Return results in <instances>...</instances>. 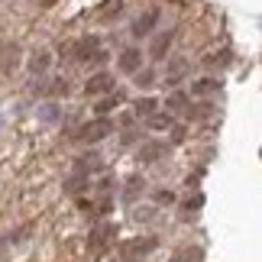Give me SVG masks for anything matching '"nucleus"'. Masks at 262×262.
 I'll return each mask as SVG.
<instances>
[{
	"label": "nucleus",
	"mask_w": 262,
	"mask_h": 262,
	"mask_svg": "<svg viewBox=\"0 0 262 262\" xmlns=\"http://www.w3.org/2000/svg\"><path fill=\"white\" fill-rule=\"evenodd\" d=\"M110 239H117V227L114 224H100V227L91 230V246L94 249H104Z\"/></svg>",
	"instance_id": "0eeeda50"
},
{
	"label": "nucleus",
	"mask_w": 262,
	"mask_h": 262,
	"mask_svg": "<svg viewBox=\"0 0 262 262\" xmlns=\"http://www.w3.org/2000/svg\"><path fill=\"white\" fill-rule=\"evenodd\" d=\"M156 243H159L156 236L129 239V243H123V246H120V256H123V259H129V262H139V259H143L146 253H152V249H156Z\"/></svg>",
	"instance_id": "7ed1b4c3"
},
{
	"label": "nucleus",
	"mask_w": 262,
	"mask_h": 262,
	"mask_svg": "<svg viewBox=\"0 0 262 262\" xmlns=\"http://www.w3.org/2000/svg\"><path fill=\"white\" fill-rule=\"evenodd\" d=\"M165 107H168V110H175V114H181V110H188V94H185V91H175V94H168Z\"/></svg>",
	"instance_id": "dca6fc26"
},
{
	"label": "nucleus",
	"mask_w": 262,
	"mask_h": 262,
	"mask_svg": "<svg viewBox=\"0 0 262 262\" xmlns=\"http://www.w3.org/2000/svg\"><path fill=\"white\" fill-rule=\"evenodd\" d=\"M159 19H162V10H146L143 16H136V19H133V26H129V36H133V39L149 36V33H152V29L159 26Z\"/></svg>",
	"instance_id": "20e7f679"
},
{
	"label": "nucleus",
	"mask_w": 262,
	"mask_h": 262,
	"mask_svg": "<svg viewBox=\"0 0 262 262\" xmlns=\"http://www.w3.org/2000/svg\"><path fill=\"white\" fill-rule=\"evenodd\" d=\"M72 55H75V62H84V65L107 62V52H104V46H100V36H81L72 46Z\"/></svg>",
	"instance_id": "f257e3e1"
},
{
	"label": "nucleus",
	"mask_w": 262,
	"mask_h": 262,
	"mask_svg": "<svg viewBox=\"0 0 262 262\" xmlns=\"http://www.w3.org/2000/svg\"><path fill=\"white\" fill-rule=\"evenodd\" d=\"M191 91H194V97H207V94H214V91H220V81L217 78H198Z\"/></svg>",
	"instance_id": "ddd939ff"
},
{
	"label": "nucleus",
	"mask_w": 262,
	"mask_h": 262,
	"mask_svg": "<svg viewBox=\"0 0 262 262\" xmlns=\"http://www.w3.org/2000/svg\"><path fill=\"white\" fill-rule=\"evenodd\" d=\"M201 259H204V249L201 246H185L175 253V262H201Z\"/></svg>",
	"instance_id": "2eb2a0df"
},
{
	"label": "nucleus",
	"mask_w": 262,
	"mask_h": 262,
	"mask_svg": "<svg viewBox=\"0 0 262 262\" xmlns=\"http://www.w3.org/2000/svg\"><path fill=\"white\" fill-rule=\"evenodd\" d=\"M49 62H52L49 49H39V52H33V58H29V72H33V75H42V72H49Z\"/></svg>",
	"instance_id": "9d476101"
},
{
	"label": "nucleus",
	"mask_w": 262,
	"mask_h": 262,
	"mask_svg": "<svg viewBox=\"0 0 262 262\" xmlns=\"http://www.w3.org/2000/svg\"><path fill=\"white\" fill-rule=\"evenodd\" d=\"M172 42H175V33L156 36V39H152V58H165V52L172 49Z\"/></svg>",
	"instance_id": "9b49d317"
},
{
	"label": "nucleus",
	"mask_w": 262,
	"mask_h": 262,
	"mask_svg": "<svg viewBox=\"0 0 262 262\" xmlns=\"http://www.w3.org/2000/svg\"><path fill=\"white\" fill-rule=\"evenodd\" d=\"M110 133H114V123H110L107 117H97V120H91V123H84L78 129V139H81V143H100V139H107Z\"/></svg>",
	"instance_id": "f03ea898"
},
{
	"label": "nucleus",
	"mask_w": 262,
	"mask_h": 262,
	"mask_svg": "<svg viewBox=\"0 0 262 262\" xmlns=\"http://www.w3.org/2000/svg\"><path fill=\"white\" fill-rule=\"evenodd\" d=\"M117 62H120V72L133 75V72H139V62H143V52H139V49H123Z\"/></svg>",
	"instance_id": "6e6552de"
},
{
	"label": "nucleus",
	"mask_w": 262,
	"mask_h": 262,
	"mask_svg": "<svg viewBox=\"0 0 262 262\" xmlns=\"http://www.w3.org/2000/svg\"><path fill=\"white\" fill-rule=\"evenodd\" d=\"M133 75H136V84H139V88H149V84H152V78H156L149 68H143V72H133Z\"/></svg>",
	"instance_id": "412c9836"
},
{
	"label": "nucleus",
	"mask_w": 262,
	"mask_h": 262,
	"mask_svg": "<svg viewBox=\"0 0 262 262\" xmlns=\"http://www.w3.org/2000/svg\"><path fill=\"white\" fill-rule=\"evenodd\" d=\"M146 123L152 126V129H168V126H172V114H168V117H156V114H149V117H146Z\"/></svg>",
	"instance_id": "aec40b11"
},
{
	"label": "nucleus",
	"mask_w": 262,
	"mask_h": 262,
	"mask_svg": "<svg viewBox=\"0 0 262 262\" xmlns=\"http://www.w3.org/2000/svg\"><path fill=\"white\" fill-rule=\"evenodd\" d=\"M156 107H159V104H156L152 97H139V100H136V114H139V117H149V114H156Z\"/></svg>",
	"instance_id": "6ab92c4d"
},
{
	"label": "nucleus",
	"mask_w": 262,
	"mask_h": 262,
	"mask_svg": "<svg viewBox=\"0 0 262 262\" xmlns=\"http://www.w3.org/2000/svg\"><path fill=\"white\" fill-rule=\"evenodd\" d=\"M88 185H91V178H88V175H81V172H75L72 178L65 181V191H68V194H81Z\"/></svg>",
	"instance_id": "4468645a"
},
{
	"label": "nucleus",
	"mask_w": 262,
	"mask_h": 262,
	"mask_svg": "<svg viewBox=\"0 0 262 262\" xmlns=\"http://www.w3.org/2000/svg\"><path fill=\"white\" fill-rule=\"evenodd\" d=\"M84 91H88V97L110 94V91H114V75H110V72H97V75H91L88 81H84Z\"/></svg>",
	"instance_id": "39448f33"
},
{
	"label": "nucleus",
	"mask_w": 262,
	"mask_h": 262,
	"mask_svg": "<svg viewBox=\"0 0 262 262\" xmlns=\"http://www.w3.org/2000/svg\"><path fill=\"white\" fill-rule=\"evenodd\" d=\"M139 188H143V181H139V178H129V181H126V201H133Z\"/></svg>",
	"instance_id": "4be33fe9"
},
{
	"label": "nucleus",
	"mask_w": 262,
	"mask_h": 262,
	"mask_svg": "<svg viewBox=\"0 0 262 262\" xmlns=\"http://www.w3.org/2000/svg\"><path fill=\"white\" fill-rule=\"evenodd\" d=\"M42 94H55V97H62V94H68V81H65V78H55V81H49V84L42 88Z\"/></svg>",
	"instance_id": "f3484780"
},
{
	"label": "nucleus",
	"mask_w": 262,
	"mask_h": 262,
	"mask_svg": "<svg viewBox=\"0 0 262 262\" xmlns=\"http://www.w3.org/2000/svg\"><path fill=\"white\" fill-rule=\"evenodd\" d=\"M165 152H168V146H165V143H149V146L139 149V162L149 165V162H156V159H162Z\"/></svg>",
	"instance_id": "1a4fd4ad"
},
{
	"label": "nucleus",
	"mask_w": 262,
	"mask_h": 262,
	"mask_svg": "<svg viewBox=\"0 0 262 262\" xmlns=\"http://www.w3.org/2000/svg\"><path fill=\"white\" fill-rule=\"evenodd\" d=\"M39 114H42V120H55V117H58V107H55V104H46Z\"/></svg>",
	"instance_id": "5701e85b"
},
{
	"label": "nucleus",
	"mask_w": 262,
	"mask_h": 262,
	"mask_svg": "<svg viewBox=\"0 0 262 262\" xmlns=\"http://www.w3.org/2000/svg\"><path fill=\"white\" fill-rule=\"evenodd\" d=\"M156 201H159V204H172V201H175V194H172V191H159V194H156Z\"/></svg>",
	"instance_id": "b1692460"
},
{
	"label": "nucleus",
	"mask_w": 262,
	"mask_h": 262,
	"mask_svg": "<svg viewBox=\"0 0 262 262\" xmlns=\"http://www.w3.org/2000/svg\"><path fill=\"white\" fill-rule=\"evenodd\" d=\"M120 104H123V94H107V97L97 104V114H107V110H114V107H120Z\"/></svg>",
	"instance_id": "a211bd4d"
},
{
	"label": "nucleus",
	"mask_w": 262,
	"mask_h": 262,
	"mask_svg": "<svg viewBox=\"0 0 262 262\" xmlns=\"http://www.w3.org/2000/svg\"><path fill=\"white\" fill-rule=\"evenodd\" d=\"M185 75H188V58H175L172 68L165 72V81H168V84H178Z\"/></svg>",
	"instance_id": "f8f14e48"
},
{
	"label": "nucleus",
	"mask_w": 262,
	"mask_h": 262,
	"mask_svg": "<svg viewBox=\"0 0 262 262\" xmlns=\"http://www.w3.org/2000/svg\"><path fill=\"white\" fill-rule=\"evenodd\" d=\"M19 65V46L16 42H4L0 46V72H13Z\"/></svg>",
	"instance_id": "423d86ee"
}]
</instances>
